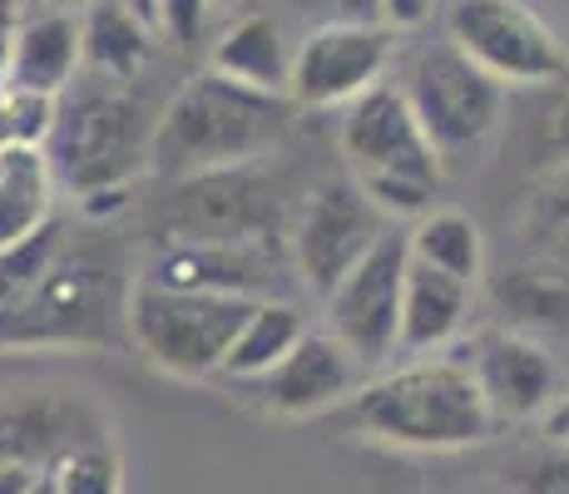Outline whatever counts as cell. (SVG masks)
I'll return each mask as SVG.
<instances>
[{"label": "cell", "mask_w": 569, "mask_h": 494, "mask_svg": "<svg viewBox=\"0 0 569 494\" xmlns=\"http://www.w3.org/2000/svg\"><path fill=\"white\" fill-rule=\"evenodd\" d=\"M288 134V99L223 80L203 70L183 80L173 99L159 109L149 139V173L169 183L203 179V173L253 169Z\"/></svg>", "instance_id": "obj_1"}, {"label": "cell", "mask_w": 569, "mask_h": 494, "mask_svg": "<svg viewBox=\"0 0 569 494\" xmlns=\"http://www.w3.org/2000/svg\"><path fill=\"white\" fill-rule=\"evenodd\" d=\"M357 435L397 450H470L486 445L496 421L480 401L476 381L456 356H421L407 366L371 376L362 391L347 401Z\"/></svg>", "instance_id": "obj_2"}, {"label": "cell", "mask_w": 569, "mask_h": 494, "mask_svg": "<svg viewBox=\"0 0 569 494\" xmlns=\"http://www.w3.org/2000/svg\"><path fill=\"white\" fill-rule=\"evenodd\" d=\"M154 119L159 114H149L129 84L74 80L54 104V129L46 139L54 189H70L80 203L100 193H129V183L149 173Z\"/></svg>", "instance_id": "obj_3"}, {"label": "cell", "mask_w": 569, "mask_h": 494, "mask_svg": "<svg viewBox=\"0 0 569 494\" xmlns=\"http://www.w3.org/2000/svg\"><path fill=\"white\" fill-rule=\"evenodd\" d=\"M342 159L352 183L387 223L397 218H426L441 193V153L421 134L411 104L397 84H377L342 114Z\"/></svg>", "instance_id": "obj_4"}, {"label": "cell", "mask_w": 569, "mask_h": 494, "mask_svg": "<svg viewBox=\"0 0 569 494\" xmlns=\"http://www.w3.org/2000/svg\"><path fill=\"white\" fill-rule=\"evenodd\" d=\"M119 322V272L100 248H70L16 306L0 312V351L104 346Z\"/></svg>", "instance_id": "obj_5"}, {"label": "cell", "mask_w": 569, "mask_h": 494, "mask_svg": "<svg viewBox=\"0 0 569 494\" xmlns=\"http://www.w3.org/2000/svg\"><path fill=\"white\" fill-rule=\"evenodd\" d=\"M258 302L243 296H203V292H163L149 282H134L124 302V322L134 346L159 371L179 381H208L223 371V356L233 346L238 326L248 322Z\"/></svg>", "instance_id": "obj_6"}, {"label": "cell", "mask_w": 569, "mask_h": 494, "mask_svg": "<svg viewBox=\"0 0 569 494\" xmlns=\"http://www.w3.org/2000/svg\"><path fill=\"white\" fill-rule=\"evenodd\" d=\"M446 40L500 90H550L569 80L565 40L525 0H451Z\"/></svg>", "instance_id": "obj_7"}, {"label": "cell", "mask_w": 569, "mask_h": 494, "mask_svg": "<svg viewBox=\"0 0 569 494\" xmlns=\"http://www.w3.org/2000/svg\"><path fill=\"white\" fill-rule=\"evenodd\" d=\"M397 90L411 104L431 149L441 153V163L480 149L496 134L500 114H506V90L496 80H486L451 40L416 50Z\"/></svg>", "instance_id": "obj_8"}, {"label": "cell", "mask_w": 569, "mask_h": 494, "mask_svg": "<svg viewBox=\"0 0 569 494\" xmlns=\"http://www.w3.org/2000/svg\"><path fill=\"white\" fill-rule=\"evenodd\" d=\"M407 233H381V243L322 296L327 306V336L347 346L367 371L387 366L397 356L401 336V288H407Z\"/></svg>", "instance_id": "obj_9"}, {"label": "cell", "mask_w": 569, "mask_h": 494, "mask_svg": "<svg viewBox=\"0 0 569 494\" xmlns=\"http://www.w3.org/2000/svg\"><path fill=\"white\" fill-rule=\"evenodd\" d=\"M381 233H391V223L367 203L362 189L352 179H327L302 198L298 218H292V268L317 296H327L381 243Z\"/></svg>", "instance_id": "obj_10"}, {"label": "cell", "mask_w": 569, "mask_h": 494, "mask_svg": "<svg viewBox=\"0 0 569 494\" xmlns=\"http://www.w3.org/2000/svg\"><path fill=\"white\" fill-rule=\"evenodd\" d=\"M397 36L387 26H322L308 30L292 50L288 104L298 109H347L371 94L387 74Z\"/></svg>", "instance_id": "obj_11"}, {"label": "cell", "mask_w": 569, "mask_h": 494, "mask_svg": "<svg viewBox=\"0 0 569 494\" xmlns=\"http://www.w3.org/2000/svg\"><path fill=\"white\" fill-rule=\"evenodd\" d=\"M451 356L476 381L480 401H486L490 421H535L555 405L560 395V366L540 342L510 332V326H480L466 342L451 346Z\"/></svg>", "instance_id": "obj_12"}, {"label": "cell", "mask_w": 569, "mask_h": 494, "mask_svg": "<svg viewBox=\"0 0 569 494\" xmlns=\"http://www.w3.org/2000/svg\"><path fill=\"white\" fill-rule=\"evenodd\" d=\"M278 252L272 243H238V238H159L139 282L163 292H203V296H243L268 302L278 288Z\"/></svg>", "instance_id": "obj_13"}, {"label": "cell", "mask_w": 569, "mask_h": 494, "mask_svg": "<svg viewBox=\"0 0 569 494\" xmlns=\"http://www.w3.org/2000/svg\"><path fill=\"white\" fill-rule=\"evenodd\" d=\"M367 366L352 356L347 346H337L332 336H302L288 356L272 371H262L258 381H243L238 401H248L262 415H278V421H308V415H327L337 405H347L357 391L367 386Z\"/></svg>", "instance_id": "obj_14"}, {"label": "cell", "mask_w": 569, "mask_h": 494, "mask_svg": "<svg viewBox=\"0 0 569 494\" xmlns=\"http://www.w3.org/2000/svg\"><path fill=\"white\" fill-rule=\"evenodd\" d=\"M109 441L104 415L90 401L64 391H20L0 401V465L46 475L60 455Z\"/></svg>", "instance_id": "obj_15"}, {"label": "cell", "mask_w": 569, "mask_h": 494, "mask_svg": "<svg viewBox=\"0 0 569 494\" xmlns=\"http://www.w3.org/2000/svg\"><path fill=\"white\" fill-rule=\"evenodd\" d=\"M84 70V46H80V10H40L26 16L10 36V60H6V84L40 99H54L70 90Z\"/></svg>", "instance_id": "obj_16"}, {"label": "cell", "mask_w": 569, "mask_h": 494, "mask_svg": "<svg viewBox=\"0 0 569 494\" xmlns=\"http://www.w3.org/2000/svg\"><path fill=\"white\" fill-rule=\"evenodd\" d=\"M470 322V288L446 272H431L421 262H407V288H401V336L397 356H441L461 342Z\"/></svg>", "instance_id": "obj_17"}, {"label": "cell", "mask_w": 569, "mask_h": 494, "mask_svg": "<svg viewBox=\"0 0 569 494\" xmlns=\"http://www.w3.org/2000/svg\"><path fill=\"white\" fill-rule=\"evenodd\" d=\"M208 70L233 80V84H243V90L288 99L292 50H288V40H282L278 16L253 10V16L233 20V26L213 40V50H208Z\"/></svg>", "instance_id": "obj_18"}, {"label": "cell", "mask_w": 569, "mask_h": 494, "mask_svg": "<svg viewBox=\"0 0 569 494\" xmlns=\"http://www.w3.org/2000/svg\"><path fill=\"white\" fill-rule=\"evenodd\" d=\"M490 302L506 316L500 326L530 336V342L540 332L565 336L569 332V268H555V262H545V258L506 268L490 282Z\"/></svg>", "instance_id": "obj_19"}, {"label": "cell", "mask_w": 569, "mask_h": 494, "mask_svg": "<svg viewBox=\"0 0 569 494\" xmlns=\"http://www.w3.org/2000/svg\"><path fill=\"white\" fill-rule=\"evenodd\" d=\"M154 36L159 30H149L129 6H119V0H94L80 16L84 70H90L94 80H114V84L139 80V70H144L149 54H154Z\"/></svg>", "instance_id": "obj_20"}, {"label": "cell", "mask_w": 569, "mask_h": 494, "mask_svg": "<svg viewBox=\"0 0 569 494\" xmlns=\"http://www.w3.org/2000/svg\"><path fill=\"white\" fill-rule=\"evenodd\" d=\"M54 218V169L40 149H0V252Z\"/></svg>", "instance_id": "obj_21"}, {"label": "cell", "mask_w": 569, "mask_h": 494, "mask_svg": "<svg viewBox=\"0 0 569 494\" xmlns=\"http://www.w3.org/2000/svg\"><path fill=\"white\" fill-rule=\"evenodd\" d=\"M407 252L411 262L431 272H446V278L476 288L480 272H486V238H480V223L461 208H431L426 218H416L407 233Z\"/></svg>", "instance_id": "obj_22"}, {"label": "cell", "mask_w": 569, "mask_h": 494, "mask_svg": "<svg viewBox=\"0 0 569 494\" xmlns=\"http://www.w3.org/2000/svg\"><path fill=\"white\" fill-rule=\"evenodd\" d=\"M302 336H308V326H302L298 306L282 302V296H268V302H258L253 312H248V322L238 326V336H233V346H228L223 371H218V376L233 381V386L258 381L262 371L278 366V361L302 342Z\"/></svg>", "instance_id": "obj_23"}, {"label": "cell", "mask_w": 569, "mask_h": 494, "mask_svg": "<svg viewBox=\"0 0 569 494\" xmlns=\"http://www.w3.org/2000/svg\"><path fill=\"white\" fill-rule=\"evenodd\" d=\"M60 252H64V223H60V218H50L40 233L20 238L16 248L0 252V312H6V306H16L20 296L36 288Z\"/></svg>", "instance_id": "obj_24"}, {"label": "cell", "mask_w": 569, "mask_h": 494, "mask_svg": "<svg viewBox=\"0 0 569 494\" xmlns=\"http://www.w3.org/2000/svg\"><path fill=\"white\" fill-rule=\"evenodd\" d=\"M54 494H124V460L109 441L80 445L46 470Z\"/></svg>", "instance_id": "obj_25"}, {"label": "cell", "mask_w": 569, "mask_h": 494, "mask_svg": "<svg viewBox=\"0 0 569 494\" xmlns=\"http://www.w3.org/2000/svg\"><path fill=\"white\" fill-rule=\"evenodd\" d=\"M54 129V99L26 94L0 80V149H40Z\"/></svg>", "instance_id": "obj_26"}, {"label": "cell", "mask_w": 569, "mask_h": 494, "mask_svg": "<svg viewBox=\"0 0 569 494\" xmlns=\"http://www.w3.org/2000/svg\"><path fill=\"white\" fill-rule=\"evenodd\" d=\"M525 233L535 243V258L555 262V268H569V169L560 173L555 189H545L535 198L530 218H525Z\"/></svg>", "instance_id": "obj_27"}, {"label": "cell", "mask_w": 569, "mask_h": 494, "mask_svg": "<svg viewBox=\"0 0 569 494\" xmlns=\"http://www.w3.org/2000/svg\"><path fill=\"white\" fill-rule=\"evenodd\" d=\"M530 163L540 169H569V80L550 84V99L530 124Z\"/></svg>", "instance_id": "obj_28"}, {"label": "cell", "mask_w": 569, "mask_h": 494, "mask_svg": "<svg viewBox=\"0 0 569 494\" xmlns=\"http://www.w3.org/2000/svg\"><path fill=\"white\" fill-rule=\"evenodd\" d=\"M500 494H569V450L545 445V450L520 455L516 465L506 470Z\"/></svg>", "instance_id": "obj_29"}, {"label": "cell", "mask_w": 569, "mask_h": 494, "mask_svg": "<svg viewBox=\"0 0 569 494\" xmlns=\"http://www.w3.org/2000/svg\"><path fill=\"white\" fill-rule=\"evenodd\" d=\"M308 30L322 26H381V0H282Z\"/></svg>", "instance_id": "obj_30"}, {"label": "cell", "mask_w": 569, "mask_h": 494, "mask_svg": "<svg viewBox=\"0 0 569 494\" xmlns=\"http://www.w3.org/2000/svg\"><path fill=\"white\" fill-rule=\"evenodd\" d=\"M159 6V36H169V46H193L208 26L213 0H154Z\"/></svg>", "instance_id": "obj_31"}, {"label": "cell", "mask_w": 569, "mask_h": 494, "mask_svg": "<svg viewBox=\"0 0 569 494\" xmlns=\"http://www.w3.org/2000/svg\"><path fill=\"white\" fill-rule=\"evenodd\" d=\"M436 0H381V26L397 36V30H421L431 20Z\"/></svg>", "instance_id": "obj_32"}, {"label": "cell", "mask_w": 569, "mask_h": 494, "mask_svg": "<svg viewBox=\"0 0 569 494\" xmlns=\"http://www.w3.org/2000/svg\"><path fill=\"white\" fill-rule=\"evenodd\" d=\"M540 431H545V445L569 450V391L555 395V405L540 415Z\"/></svg>", "instance_id": "obj_33"}, {"label": "cell", "mask_w": 569, "mask_h": 494, "mask_svg": "<svg viewBox=\"0 0 569 494\" xmlns=\"http://www.w3.org/2000/svg\"><path fill=\"white\" fill-rule=\"evenodd\" d=\"M36 470H20V465H0V494H30L36 490Z\"/></svg>", "instance_id": "obj_34"}, {"label": "cell", "mask_w": 569, "mask_h": 494, "mask_svg": "<svg viewBox=\"0 0 569 494\" xmlns=\"http://www.w3.org/2000/svg\"><path fill=\"white\" fill-rule=\"evenodd\" d=\"M119 6H129L149 30H159V6H154V0H119Z\"/></svg>", "instance_id": "obj_35"}, {"label": "cell", "mask_w": 569, "mask_h": 494, "mask_svg": "<svg viewBox=\"0 0 569 494\" xmlns=\"http://www.w3.org/2000/svg\"><path fill=\"white\" fill-rule=\"evenodd\" d=\"M20 16H16V0H0V30H16Z\"/></svg>", "instance_id": "obj_36"}, {"label": "cell", "mask_w": 569, "mask_h": 494, "mask_svg": "<svg viewBox=\"0 0 569 494\" xmlns=\"http://www.w3.org/2000/svg\"><path fill=\"white\" fill-rule=\"evenodd\" d=\"M80 6H90V0H50V10H80Z\"/></svg>", "instance_id": "obj_37"}, {"label": "cell", "mask_w": 569, "mask_h": 494, "mask_svg": "<svg viewBox=\"0 0 569 494\" xmlns=\"http://www.w3.org/2000/svg\"><path fill=\"white\" fill-rule=\"evenodd\" d=\"M30 494H54V490H50V480L40 475V480H36V490H30Z\"/></svg>", "instance_id": "obj_38"}, {"label": "cell", "mask_w": 569, "mask_h": 494, "mask_svg": "<svg viewBox=\"0 0 569 494\" xmlns=\"http://www.w3.org/2000/svg\"><path fill=\"white\" fill-rule=\"evenodd\" d=\"M213 6H228V0H213Z\"/></svg>", "instance_id": "obj_39"}]
</instances>
